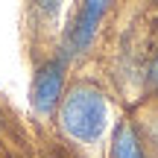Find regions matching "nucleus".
<instances>
[{
	"instance_id": "1",
	"label": "nucleus",
	"mask_w": 158,
	"mask_h": 158,
	"mask_svg": "<svg viewBox=\"0 0 158 158\" xmlns=\"http://www.w3.org/2000/svg\"><path fill=\"white\" fill-rule=\"evenodd\" d=\"M106 117H108L106 97L88 85L73 88L62 106V123L68 135H73L76 141H97L106 129Z\"/></svg>"
},
{
	"instance_id": "2",
	"label": "nucleus",
	"mask_w": 158,
	"mask_h": 158,
	"mask_svg": "<svg viewBox=\"0 0 158 158\" xmlns=\"http://www.w3.org/2000/svg\"><path fill=\"white\" fill-rule=\"evenodd\" d=\"M106 12H108V6L100 3V0L79 6L73 21H70V27H68V35H64L68 53H79V50H85V47L91 44V38H94V32H97V23H100V18L106 15Z\"/></svg>"
},
{
	"instance_id": "3",
	"label": "nucleus",
	"mask_w": 158,
	"mask_h": 158,
	"mask_svg": "<svg viewBox=\"0 0 158 158\" xmlns=\"http://www.w3.org/2000/svg\"><path fill=\"white\" fill-rule=\"evenodd\" d=\"M62 76H64V64L59 62H47L44 68L35 73V82H32V106L38 111H53V106L59 102L62 97Z\"/></svg>"
},
{
	"instance_id": "4",
	"label": "nucleus",
	"mask_w": 158,
	"mask_h": 158,
	"mask_svg": "<svg viewBox=\"0 0 158 158\" xmlns=\"http://www.w3.org/2000/svg\"><path fill=\"white\" fill-rule=\"evenodd\" d=\"M114 158H143L135 132H132V126H126V123L120 126L117 135H114Z\"/></svg>"
},
{
	"instance_id": "5",
	"label": "nucleus",
	"mask_w": 158,
	"mask_h": 158,
	"mask_svg": "<svg viewBox=\"0 0 158 158\" xmlns=\"http://www.w3.org/2000/svg\"><path fill=\"white\" fill-rule=\"evenodd\" d=\"M152 82H155V88H158V59L152 62Z\"/></svg>"
}]
</instances>
